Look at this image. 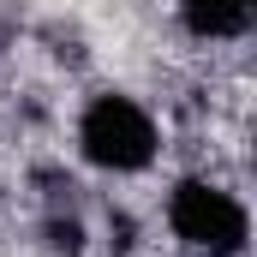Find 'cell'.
I'll return each mask as SVG.
<instances>
[{
    "label": "cell",
    "mask_w": 257,
    "mask_h": 257,
    "mask_svg": "<svg viewBox=\"0 0 257 257\" xmlns=\"http://www.w3.org/2000/svg\"><path fill=\"white\" fill-rule=\"evenodd\" d=\"M78 156H84V168H96V174L132 180V174L156 168V156H162V126H156V114H150L138 96L102 90V96H90L84 114H78Z\"/></svg>",
    "instance_id": "cell-1"
},
{
    "label": "cell",
    "mask_w": 257,
    "mask_h": 257,
    "mask_svg": "<svg viewBox=\"0 0 257 257\" xmlns=\"http://www.w3.org/2000/svg\"><path fill=\"white\" fill-rule=\"evenodd\" d=\"M168 233L192 257H245L251 251V209L239 192H227L203 174H186L168 192Z\"/></svg>",
    "instance_id": "cell-2"
},
{
    "label": "cell",
    "mask_w": 257,
    "mask_h": 257,
    "mask_svg": "<svg viewBox=\"0 0 257 257\" xmlns=\"http://www.w3.org/2000/svg\"><path fill=\"white\" fill-rule=\"evenodd\" d=\"M180 24L197 42H239L257 24V0H180Z\"/></svg>",
    "instance_id": "cell-3"
},
{
    "label": "cell",
    "mask_w": 257,
    "mask_h": 257,
    "mask_svg": "<svg viewBox=\"0 0 257 257\" xmlns=\"http://www.w3.org/2000/svg\"><path fill=\"white\" fill-rule=\"evenodd\" d=\"M42 245H48L54 257H84V221L66 215V209H48V221H42Z\"/></svg>",
    "instance_id": "cell-4"
},
{
    "label": "cell",
    "mask_w": 257,
    "mask_h": 257,
    "mask_svg": "<svg viewBox=\"0 0 257 257\" xmlns=\"http://www.w3.org/2000/svg\"><path fill=\"white\" fill-rule=\"evenodd\" d=\"M6 42H12V24H6V18H0V48H6Z\"/></svg>",
    "instance_id": "cell-5"
}]
</instances>
